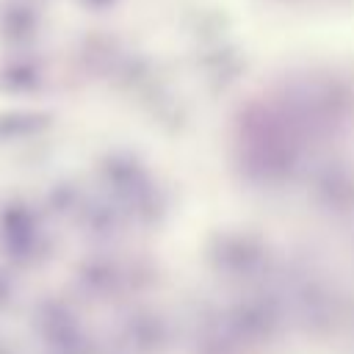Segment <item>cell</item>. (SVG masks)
I'll use <instances>...</instances> for the list:
<instances>
[{
  "instance_id": "3957f363",
  "label": "cell",
  "mask_w": 354,
  "mask_h": 354,
  "mask_svg": "<svg viewBox=\"0 0 354 354\" xmlns=\"http://www.w3.org/2000/svg\"><path fill=\"white\" fill-rule=\"evenodd\" d=\"M33 124H36V119L28 116V113H6V116H0V138H3V136L28 133Z\"/></svg>"
},
{
  "instance_id": "7a4b0ae2",
  "label": "cell",
  "mask_w": 354,
  "mask_h": 354,
  "mask_svg": "<svg viewBox=\"0 0 354 354\" xmlns=\"http://www.w3.org/2000/svg\"><path fill=\"white\" fill-rule=\"evenodd\" d=\"M3 230H6V241H8L11 249H19V246L30 243V221L19 207L8 210V216L3 218Z\"/></svg>"
},
{
  "instance_id": "277c9868",
  "label": "cell",
  "mask_w": 354,
  "mask_h": 354,
  "mask_svg": "<svg viewBox=\"0 0 354 354\" xmlns=\"http://www.w3.org/2000/svg\"><path fill=\"white\" fill-rule=\"evenodd\" d=\"M3 80H6L11 88H28V86H33L36 72H33L28 64H14V66H8V69L3 72Z\"/></svg>"
},
{
  "instance_id": "6da1fadb",
  "label": "cell",
  "mask_w": 354,
  "mask_h": 354,
  "mask_svg": "<svg viewBox=\"0 0 354 354\" xmlns=\"http://www.w3.org/2000/svg\"><path fill=\"white\" fill-rule=\"evenodd\" d=\"M36 30V14L25 3H8L0 11V33L11 41H25Z\"/></svg>"
}]
</instances>
